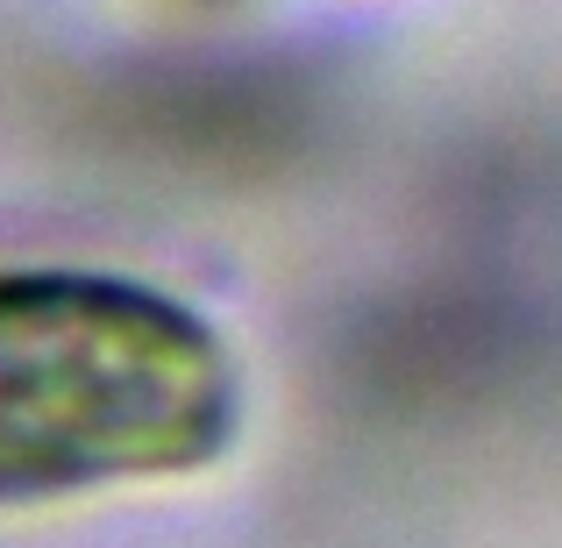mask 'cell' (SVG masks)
<instances>
[{
	"label": "cell",
	"mask_w": 562,
	"mask_h": 548,
	"mask_svg": "<svg viewBox=\"0 0 562 548\" xmlns=\"http://www.w3.org/2000/svg\"><path fill=\"white\" fill-rule=\"evenodd\" d=\"M249 421L228 328L171 286L79 264L0 271V513L206 478Z\"/></svg>",
	"instance_id": "obj_1"
}]
</instances>
